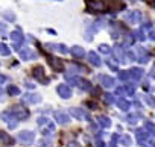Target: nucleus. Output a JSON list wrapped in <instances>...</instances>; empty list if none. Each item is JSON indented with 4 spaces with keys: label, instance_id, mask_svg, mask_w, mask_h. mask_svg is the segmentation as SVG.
I'll use <instances>...</instances> for the list:
<instances>
[{
    "label": "nucleus",
    "instance_id": "nucleus-23",
    "mask_svg": "<svg viewBox=\"0 0 155 147\" xmlns=\"http://www.w3.org/2000/svg\"><path fill=\"white\" fill-rule=\"evenodd\" d=\"M78 85H79V88L84 90V91H90L91 90V82L87 81V79H79L78 81Z\"/></svg>",
    "mask_w": 155,
    "mask_h": 147
},
{
    "label": "nucleus",
    "instance_id": "nucleus-1",
    "mask_svg": "<svg viewBox=\"0 0 155 147\" xmlns=\"http://www.w3.org/2000/svg\"><path fill=\"white\" fill-rule=\"evenodd\" d=\"M85 9L90 14H99V12H105L108 9L107 3L102 0H85Z\"/></svg>",
    "mask_w": 155,
    "mask_h": 147
},
{
    "label": "nucleus",
    "instance_id": "nucleus-32",
    "mask_svg": "<svg viewBox=\"0 0 155 147\" xmlns=\"http://www.w3.org/2000/svg\"><path fill=\"white\" fill-rule=\"evenodd\" d=\"M132 35L134 37H137V40H146V35H144V32L143 30H135V32H132Z\"/></svg>",
    "mask_w": 155,
    "mask_h": 147
},
{
    "label": "nucleus",
    "instance_id": "nucleus-15",
    "mask_svg": "<svg viewBox=\"0 0 155 147\" xmlns=\"http://www.w3.org/2000/svg\"><path fill=\"white\" fill-rule=\"evenodd\" d=\"M55 120H56L59 124H67V123L70 121V115L65 114V112L58 111V112H55Z\"/></svg>",
    "mask_w": 155,
    "mask_h": 147
},
{
    "label": "nucleus",
    "instance_id": "nucleus-14",
    "mask_svg": "<svg viewBox=\"0 0 155 147\" xmlns=\"http://www.w3.org/2000/svg\"><path fill=\"white\" fill-rule=\"evenodd\" d=\"M135 52H137V55H138L137 58H138V61H140V62H143V64H144V62H147V61H149V53H147V50H146V49H143V47H137V49H135Z\"/></svg>",
    "mask_w": 155,
    "mask_h": 147
},
{
    "label": "nucleus",
    "instance_id": "nucleus-38",
    "mask_svg": "<svg viewBox=\"0 0 155 147\" xmlns=\"http://www.w3.org/2000/svg\"><path fill=\"white\" fill-rule=\"evenodd\" d=\"M125 91H126L128 94H134V91H135V87H134V85H128V87L125 88Z\"/></svg>",
    "mask_w": 155,
    "mask_h": 147
},
{
    "label": "nucleus",
    "instance_id": "nucleus-19",
    "mask_svg": "<svg viewBox=\"0 0 155 147\" xmlns=\"http://www.w3.org/2000/svg\"><path fill=\"white\" fill-rule=\"evenodd\" d=\"M125 18H126L128 21H131V23H137V21H140V20H141V14H140L138 11H132V12L126 14V15H125Z\"/></svg>",
    "mask_w": 155,
    "mask_h": 147
},
{
    "label": "nucleus",
    "instance_id": "nucleus-29",
    "mask_svg": "<svg viewBox=\"0 0 155 147\" xmlns=\"http://www.w3.org/2000/svg\"><path fill=\"white\" fill-rule=\"evenodd\" d=\"M2 17H3L5 20H8V21H15V14L11 12V11H5V12L2 14Z\"/></svg>",
    "mask_w": 155,
    "mask_h": 147
},
{
    "label": "nucleus",
    "instance_id": "nucleus-31",
    "mask_svg": "<svg viewBox=\"0 0 155 147\" xmlns=\"http://www.w3.org/2000/svg\"><path fill=\"white\" fill-rule=\"evenodd\" d=\"M99 50H101L102 53H105V55H110V53L113 52L111 47H110L108 44H101V46H99Z\"/></svg>",
    "mask_w": 155,
    "mask_h": 147
},
{
    "label": "nucleus",
    "instance_id": "nucleus-43",
    "mask_svg": "<svg viewBox=\"0 0 155 147\" xmlns=\"http://www.w3.org/2000/svg\"><path fill=\"white\" fill-rule=\"evenodd\" d=\"M144 2H146L147 5H150V6H153V8H155V0H144Z\"/></svg>",
    "mask_w": 155,
    "mask_h": 147
},
{
    "label": "nucleus",
    "instance_id": "nucleus-41",
    "mask_svg": "<svg viewBox=\"0 0 155 147\" xmlns=\"http://www.w3.org/2000/svg\"><path fill=\"white\" fill-rule=\"evenodd\" d=\"M125 93V88H122V87H119V88H116V94L117 96H122Z\"/></svg>",
    "mask_w": 155,
    "mask_h": 147
},
{
    "label": "nucleus",
    "instance_id": "nucleus-27",
    "mask_svg": "<svg viewBox=\"0 0 155 147\" xmlns=\"http://www.w3.org/2000/svg\"><path fill=\"white\" fill-rule=\"evenodd\" d=\"M6 93H8L9 96H18V94H20V88L15 87V85H9V87L6 88Z\"/></svg>",
    "mask_w": 155,
    "mask_h": 147
},
{
    "label": "nucleus",
    "instance_id": "nucleus-3",
    "mask_svg": "<svg viewBox=\"0 0 155 147\" xmlns=\"http://www.w3.org/2000/svg\"><path fill=\"white\" fill-rule=\"evenodd\" d=\"M32 76L40 84H49V79L44 76V67H41V65H37V67L32 68Z\"/></svg>",
    "mask_w": 155,
    "mask_h": 147
},
{
    "label": "nucleus",
    "instance_id": "nucleus-13",
    "mask_svg": "<svg viewBox=\"0 0 155 147\" xmlns=\"http://www.w3.org/2000/svg\"><path fill=\"white\" fill-rule=\"evenodd\" d=\"M46 49H53V50H58L59 53H68L70 49L64 44H53V43H47L46 44Z\"/></svg>",
    "mask_w": 155,
    "mask_h": 147
},
{
    "label": "nucleus",
    "instance_id": "nucleus-18",
    "mask_svg": "<svg viewBox=\"0 0 155 147\" xmlns=\"http://www.w3.org/2000/svg\"><path fill=\"white\" fill-rule=\"evenodd\" d=\"M70 53L74 56V58H84L85 56V50L81 47V46H73L70 49Z\"/></svg>",
    "mask_w": 155,
    "mask_h": 147
},
{
    "label": "nucleus",
    "instance_id": "nucleus-7",
    "mask_svg": "<svg viewBox=\"0 0 155 147\" xmlns=\"http://www.w3.org/2000/svg\"><path fill=\"white\" fill-rule=\"evenodd\" d=\"M9 38L14 41V44H15V49H21V47H20V44H23V43H25V35H23V32H21L20 29H17V30H12V32L9 34Z\"/></svg>",
    "mask_w": 155,
    "mask_h": 147
},
{
    "label": "nucleus",
    "instance_id": "nucleus-40",
    "mask_svg": "<svg viewBox=\"0 0 155 147\" xmlns=\"http://www.w3.org/2000/svg\"><path fill=\"white\" fill-rule=\"evenodd\" d=\"M47 123H49V120H47V118H43V117H41V118H38V124H40V126H44V124H47Z\"/></svg>",
    "mask_w": 155,
    "mask_h": 147
},
{
    "label": "nucleus",
    "instance_id": "nucleus-37",
    "mask_svg": "<svg viewBox=\"0 0 155 147\" xmlns=\"http://www.w3.org/2000/svg\"><path fill=\"white\" fill-rule=\"evenodd\" d=\"M105 102H107L108 105H111V103L114 102V96H113V94H105Z\"/></svg>",
    "mask_w": 155,
    "mask_h": 147
},
{
    "label": "nucleus",
    "instance_id": "nucleus-20",
    "mask_svg": "<svg viewBox=\"0 0 155 147\" xmlns=\"http://www.w3.org/2000/svg\"><path fill=\"white\" fill-rule=\"evenodd\" d=\"M101 82H102V87H107V88H113L114 84H116V81L113 78L107 76V75H102L101 76Z\"/></svg>",
    "mask_w": 155,
    "mask_h": 147
},
{
    "label": "nucleus",
    "instance_id": "nucleus-16",
    "mask_svg": "<svg viewBox=\"0 0 155 147\" xmlns=\"http://www.w3.org/2000/svg\"><path fill=\"white\" fill-rule=\"evenodd\" d=\"M0 141H2L3 144H6V145H12L15 142V139L11 135H8L6 132H3V130H0Z\"/></svg>",
    "mask_w": 155,
    "mask_h": 147
},
{
    "label": "nucleus",
    "instance_id": "nucleus-45",
    "mask_svg": "<svg viewBox=\"0 0 155 147\" xmlns=\"http://www.w3.org/2000/svg\"><path fill=\"white\" fill-rule=\"evenodd\" d=\"M3 82H6V76L0 75V84H3Z\"/></svg>",
    "mask_w": 155,
    "mask_h": 147
},
{
    "label": "nucleus",
    "instance_id": "nucleus-26",
    "mask_svg": "<svg viewBox=\"0 0 155 147\" xmlns=\"http://www.w3.org/2000/svg\"><path fill=\"white\" fill-rule=\"evenodd\" d=\"M119 142H120L122 145H125V147H129V145L132 144L131 135H123V136H120V138H119Z\"/></svg>",
    "mask_w": 155,
    "mask_h": 147
},
{
    "label": "nucleus",
    "instance_id": "nucleus-12",
    "mask_svg": "<svg viewBox=\"0 0 155 147\" xmlns=\"http://www.w3.org/2000/svg\"><path fill=\"white\" fill-rule=\"evenodd\" d=\"M143 75H144V73H143V68H140V67H134V68H131L129 70V78L132 79V81H140L141 78H143Z\"/></svg>",
    "mask_w": 155,
    "mask_h": 147
},
{
    "label": "nucleus",
    "instance_id": "nucleus-42",
    "mask_svg": "<svg viewBox=\"0 0 155 147\" xmlns=\"http://www.w3.org/2000/svg\"><path fill=\"white\" fill-rule=\"evenodd\" d=\"M149 38H150L152 41H155V29H150V30H149Z\"/></svg>",
    "mask_w": 155,
    "mask_h": 147
},
{
    "label": "nucleus",
    "instance_id": "nucleus-17",
    "mask_svg": "<svg viewBox=\"0 0 155 147\" xmlns=\"http://www.w3.org/2000/svg\"><path fill=\"white\" fill-rule=\"evenodd\" d=\"M87 56H88V61H90V64H91V65H94V67H101L102 61H101V58H99V55H97V53L90 52Z\"/></svg>",
    "mask_w": 155,
    "mask_h": 147
},
{
    "label": "nucleus",
    "instance_id": "nucleus-4",
    "mask_svg": "<svg viewBox=\"0 0 155 147\" xmlns=\"http://www.w3.org/2000/svg\"><path fill=\"white\" fill-rule=\"evenodd\" d=\"M17 139L21 142V144H32L34 142V139H35V133L32 132V130H21L20 133H18V136H17Z\"/></svg>",
    "mask_w": 155,
    "mask_h": 147
},
{
    "label": "nucleus",
    "instance_id": "nucleus-8",
    "mask_svg": "<svg viewBox=\"0 0 155 147\" xmlns=\"http://www.w3.org/2000/svg\"><path fill=\"white\" fill-rule=\"evenodd\" d=\"M18 55L23 61H29V59H35L37 58V53L32 50V49H28V47H23L18 50Z\"/></svg>",
    "mask_w": 155,
    "mask_h": 147
},
{
    "label": "nucleus",
    "instance_id": "nucleus-6",
    "mask_svg": "<svg viewBox=\"0 0 155 147\" xmlns=\"http://www.w3.org/2000/svg\"><path fill=\"white\" fill-rule=\"evenodd\" d=\"M2 120H5L6 123H8V126H9V129H15L17 127V123H18V120L12 115V112L8 109V111H5V112H2Z\"/></svg>",
    "mask_w": 155,
    "mask_h": 147
},
{
    "label": "nucleus",
    "instance_id": "nucleus-30",
    "mask_svg": "<svg viewBox=\"0 0 155 147\" xmlns=\"http://www.w3.org/2000/svg\"><path fill=\"white\" fill-rule=\"evenodd\" d=\"M128 79H129V71H125V70L119 71V81H122V82H126Z\"/></svg>",
    "mask_w": 155,
    "mask_h": 147
},
{
    "label": "nucleus",
    "instance_id": "nucleus-22",
    "mask_svg": "<svg viewBox=\"0 0 155 147\" xmlns=\"http://www.w3.org/2000/svg\"><path fill=\"white\" fill-rule=\"evenodd\" d=\"M113 53H114V56H116V59L122 64V62H125V50L120 47V46H117L114 50H113Z\"/></svg>",
    "mask_w": 155,
    "mask_h": 147
},
{
    "label": "nucleus",
    "instance_id": "nucleus-11",
    "mask_svg": "<svg viewBox=\"0 0 155 147\" xmlns=\"http://www.w3.org/2000/svg\"><path fill=\"white\" fill-rule=\"evenodd\" d=\"M25 103H28V105H35V103H40L41 102V97L38 96V94H32V93H28V94H25L23 96V99H21Z\"/></svg>",
    "mask_w": 155,
    "mask_h": 147
},
{
    "label": "nucleus",
    "instance_id": "nucleus-47",
    "mask_svg": "<svg viewBox=\"0 0 155 147\" xmlns=\"http://www.w3.org/2000/svg\"><path fill=\"white\" fill-rule=\"evenodd\" d=\"M153 55H155V52H153Z\"/></svg>",
    "mask_w": 155,
    "mask_h": 147
},
{
    "label": "nucleus",
    "instance_id": "nucleus-9",
    "mask_svg": "<svg viewBox=\"0 0 155 147\" xmlns=\"http://www.w3.org/2000/svg\"><path fill=\"white\" fill-rule=\"evenodd\" d=\"M56 93H58V96L61 99H70L71 97V88L67 87V85H64V84H61V85L56 87Z\"/></svg>",
    "mask_w": 155,
    "mask_h": 147
},
{
    "label": "nucleus",
    "instance_id": "nucleus-34",
    "mask_svg": "<svg viewBox=\"0 0 155 147\" xmlns=\"http://www.w3.org/2000/svg\"><path fill=\"white\" fill-rule=\"evenodd\" d=\"M65 79L70 82V85H78V81H79L76 76H65Z\"/></svg>",
    "mask_w": 155,
    "mask_h": 147
},
{
    "label": "nucleus",
    "instance_id": "nucleus-25",
    "mask_svg": "<svg viewBox=\"0 0 155 147\" xmlns=\"http://www.w3.org/2000/svg\"><path fill=\"white\" fill-rule=\"evenodd\" d=\"M97 121H99L101 127H105V129H108V127L111 126V120H110L108 117H104V115H101V117L97 118Z\"/></svg>",
    "mask_w": 155,
    "mask_h": 147
},
{
    "label": "nucleus",
    "instance_id": "nucleus-2",
    "mask_svg": "<svg viewBox=\"0 0 155 147\" xmlns=\"http://www.w3.org/2000/svg\"><path fill=\"white\" fill-rule=\"evenodd\" d=\"M9 111L12 112V115H14L17 120H26V118L29 117V111H28L26 108H23L21 105H15V106H12Z\"/></svg>",
    "mask_w": 155,
    "mask_h": 147
},
{
    "label": "nucleus",
    "instance_id": "nucleus-36",
    "mask_svg": "<svg viewBox=\"0 0 155 147\" xmlns=\"http://www.w3.org/2000/svg\"><path fill=\"white\" fill-rule=\"evenodd\" d=\"M144 102H146L147 105H150V106H155V100H153V97H150V96H144Z\"/></svg>",
    "mask_w": 155,
    "mask_h": 147
},
{
    "label": "nucleus",
    "instance_id": "nucleus-46",
    "mask_svg": "<svg viewBox=\"0 0 155 147\" xmlns=\"http://www.w3.org/2000/svg\"><path fill=\"white\" fill-rule=\"evenodd\" d=\"M88 106H91V108H96V103H94V102H88Z\"/></svg>",
    "mask_w": 155,
    "mask_h": 147
},
{
    "label": "nucleus",
    "instance_id": "nucleus-39",
    "mask_svg": "<svg viewBox=\"0 0 155 147\" xmlns=\"http://www.w3.org/2000/svg\"><path fill=\"white\" fill-rule=\"evenodd\" d=\"M137 120H138V115H129V117H128V121H129L131 124H134Z\"/></svg>",
    "mask_w": 155,
    "mask_h": 147
},
{
    "label": "nucleus",
    "instance_id": "nucleus-44",
    "mask_svg": "<svg viewBox=\"0 0 155 147\" xmlns=\"http://www.w3.org/2000/svg\"><path fill=\"white\" fill-rule=\"evenodd\" d=\"M6 30V26H5V23H0V32H5Z\"/></svg>",
    "mask_w": 155,
    "mask_h": 147
},
{
    "label": "nucleus",
    "instance_id": "nucleus-24",
    "mask_svg": "<svg viewBox=\"0 0 155 147\" xmlns=\"http://www.w3.org/2000/svg\"><path fill=\"white\" fill-rule=\"evenodd\" d=\"M117 106H119L122 111H129L131 103H129L128 100H125V99H120V97H119V100H117Z\"/></svg>",
    "mask_w": 155,
    "mask_h": 147
},
{
    "label": "nucleus",
    "instance_id": "nucleus-33",
    "mask_svg": "<svg viewBox=\"0 0 155 147\" xmlns=\"http://www.w3.org/2000/svg\"><path fill=\"white\" fill-rule=\"evenodd\" d=\"M144 129H146L147 132H153V130H155V124L150 123V121H146V123H144Z\"/></svg>",
    "mask_w": 155,
    "mask_h": 147
},
{
    "label": "nucleus",
    "instance_id": "nucleus-28",
    "mask_svg": "<svg viewBox=\"0 0 155 147\" xmlns=\"http://www.w3.org/2000/svg\"><path fill=\"white\" fill-rule=\"evenodd\" d=\"M9 53H11V49H9L6 44L0 43V55H3V56H9Z\"/></svg>",
    "mask_w": 155,
    "mask_h": 147
},
{
    "label": "nucleus",
    "instance_id": "nucleus-35",
    "mask_svg": "<svg viewBox=\"0 0 155 147\" xmlns=\"http://www.w3.org/2000/svg\"><path fill=\"white\" fill-rule=\"evenodd\" d=\"M107 65H108V67H110L113 71H119V67L114 64V61H107Z\"/></svg>",
    "mask_w": 155,
    "mask_h": 147
},
{
    "label": "nucleus",
    "instance_id": "nucleus-21",
    "mask_svg": "<svg viewBox=\"0 0 155 147\" xmlns=\"http://www.w3.org/2000/svg\"><path fill=\"white\" fill-rule=\"evenodd\" d=\"M135 133H137V141H138L140 144H144L146 139L149 138V132H147L146 129H144V130H143V129H138Z\"/></svg>",
    "mask_w": 155,
    "mask_h": 147
},
{
    "label": "nucleus",
    "instance_id": "nucleus-10",
    "mask_svg": "<svg viewBox=\"0 0 155 147\" xmlns=\"http://www.w3.org/2000/svg\"><path fill=\"white\" fill-rule=\"evenodd\" d=\"M70 114H71L74 118H78V120H90V114H88L87 111H84V109L71 108V109H70Z\"/></svg>",
    "mask_w": 155,
    "mask_h": 147
},
{
    "label": "nucleus",
    "instance_id": "nucleus-5",
    "mask_svg": "<svg viewBox=\"0 0 155 147\" xmlns=\"http://www.w3.org/2000/svg\"><path fill=\"white\" fill-rule=\"evenodd\" d=\"M46 59L49 62V65L53 68V71H62L64 70V61L52 56V55H46Z\"/></svg>",
    "mask_w": 155,
    "mask_h": 147
}]
</instances>
